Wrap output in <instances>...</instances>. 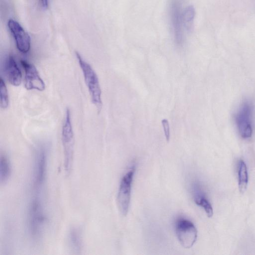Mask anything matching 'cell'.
<instances>
[{"instance_id":"cell-16","label":"cell","mask_w":255,"mask_h":255,"mask_svg":"<svg viewBox=\"0 0 255 255\" xmlns=\"http://www.w3.org/2000/svg\"><path fill=\"white\" fill-rule=\"evenodd\" d=\"M69 239L73 249L79 251L82 247V240L79 231L75 228L71 229L69 233Z\"/></svg>"},{"instance_id":"cell-4","label":"cell","mask_w":255,"mask_h":255,"mask_svg":"<svg viewBox=\"0 0 255 255\" xmlns=\"http://www.w3.org/2000/svg\"><path fill=\"white\" fill-rule=\"evenodd\" d=\"M47 167V149L44 144L39 145L35 151L33 170V189L42 192L46 179Z\"/></svg>"},{"instance_id":"cell-12","label":"cell","mask_w":255,"mask_h":255,"mask_svg":"<svg viewBox=\"0 0 255 255\" xmlns=\"http://www.w3.org/2000/svg\"><path fill=\"white\" fill-rule=\"evenodd\" d=\"M192 189L193 198L195 203L204 209L209 217H212L213 215L212 207L200 188L199 186L197 183H194Z\"/></svg>"},{"instance_id":"cell-7","label":"cell","mask_w":255,"mask_h":255,"mask_svg":"<svg viewBox=\"0 0 255 255\" xmlns=\"http://www.w3.org/2000/svg\"><path fill=\"white\" fill-rule=\"evenodd\" d=\"M175 230L180 244L185 248H191L197 238V230L190 220L181 218L176 223Z\"/></svg>"},{"instance_id":"cell-8","label":"cell","mask_w":255,"mask_h":255,"mask_svg":"<svg viewBox=\"0 0 255 255\" xmlns=\"http://www.w3.org/2000/svg\"><path fill=\"white\" fill-rule=\"evenodd\" d=\"M169 13L172 27L174 33V41L178 46L183 44V20L181 2L179 0H171Z\"/></svg>"},{"instance_id":"cell-1","label":"cell","mask_w":255,"mask_h":255,"mask_svg":"<svg viewBox=\"0 0 255 255\" xmlns=\"http://www.w3.org/2000/svg\"><path fill=\"white\" fill-rule=\"evenodd\" d=\"M28 228L31 238L39 241L42 237L46 222L41 194L34 193L28 211Z\"/></svg>"},{"instance_id":"cell-13","label":"cell","mask_w":255,"mask_h":255,"mask_svg":"<svg viewBox=\"0 0 255 255\" xmlns=\"http://www.w3.org/2000/svg\"><path fill=\"white\" fill-rule=\"evenodd\" d=\"M11 174L10 162L5 154L0 156V182L4 183L7 181Z\"/></svg>"},{"instance_id":"cell-2","label":"cell","mask_w":255,"mask_h":255,"mask_svg":"<svg viewBox=\"0 0 255 255\" xmlns=\"http://www.w3.org/2000/svg\"><path fill=\"white\" fill-rule=\"evenodd\" d=\"M75 55L82 71L91 101L99 113L102 108V91L98 77L92 66L83 58L79 53L76 51Z\"/></svg>"},{"instance_id":"cell-17","label":"cell","mask_w":255,"mask_h":255,"mask_svg":"<svg viewBox=\"0 0 255 255\" xmlns=\"http://www.w3.org/2000/svg\"><path fill=\"white\" fill-rule=\"evenodd\" d=\"M0 99L1 108L6 109L9 105V96L6 86L2 78L0 79Z\"/></svg>"},{"instance_id":"cell-15","label":"cell","mask_w":255,"mask_h":255,"mask_svg":"<svg viewBox=\"0 0 255 255\" xmlns=\"http://www.w3.org/2000/svg\"><path fill=\"white\" fill-rule=\"evenodd\" d=\"M195 14V9L192 5L187 6L183 11L182 20L183 27L188 31H190L192 29Z\"/></svg>"},{"instance_id":"cell-18","label":"cell","mask_w":255,"mask_h":255,"mask_svg":"<svg viewBox=\"0 0 255 255\" xmlns=\"http://www.w3.org/2000/svg\"><path fill=\"white\" fill-rule=\"evenodd\" d=\"M161 124L165 138L167 141H169L170 139V127L168 121L167 119H164L161 121Z\"/></svg>"},{"instance_id":"cell-6","label":"cell","mask_w":255,"mask_h":255,"mask_svg":"<svg viewBox=\"0 0 255 255\" xmlns=\"http://www.w3.org/2000/svg\"><path fill=\"white\" fill-rule=\"evenodd\" d=\"M253 107L249 101L240 106L235 116V121L241 136L244 138L251 137L253 133L252 117Z\"/></svg>"},{"instance_id":"cell-19","label":"cell","mask_w":255,"mask_h":255,"mask_svg":"<svg viewBox=\"0 0 255 255\" xmlns=\"http://www.w3.org/2000/svg\"><path fill=\"white\" fill-rule=\"evenodd\" d=\"M40 2L43 7L47 8L48 6V0H40Z\"/></svg>"},{"instance_id":"cell-10","label":"cell","mask_w":255,"mask_h":255,"mask_svg":"<svg viewBox=\"0 0 255 255\" xmlns=\"http://www.w3.org/2000/svg\"><path fill=\"white\" fill-rule=\"evenodd\" d=\"M7 25L14 38L17 49L21 53H27L30 48L29 35L18 22L12 19L8 20Z\"/></svg>"},{"instance_id":"cell-5","label":"cell","mask_w":255,"mask_h":255,"mask_svg":"<svg viewBox=\"0 0 255 255\" xmlns=\"http://www.w3.org/2000/svg\"><path fill=\"white\" fill-rule=\"evenodd\" d=\"M135 171V166L133 165L123 176L118 193L117 201L119 209L124 216L128 211L130 204L131 185Z\"/></svg>"},{"instance_id":"cell-14","label":"cell","mask_w":255,"mask_h":255,"mask_svg":"<svg viewBox=\"0 0 255 255\" xmlns=\"http://www.w3.org/2000/svg\"><path fill=\"white\" fill-rule=\"evenodd\" d=\"M239 187L241 193H244L247 187L248 174L246 165L243 160H241L239 163Z\"/></svg>"},{"instance_id":"cell-3","label":"cell","mask_w":255,"mask_h":255,"mask_svg":"<svg viewBox=\"0 0 255 255\" xmlns=\"http://www.w3.org/2000/svg\"><path fill=\"white\" fill-rule=\"evenodd\" d=\"M61 133L64 156V168L66 174H69L71 171L73 163L74 136L71 122V113L68 108L66 110Z\"/></svg>"},{"instance_id":"cell-11","label":"cell","mask_w":255,"mask_h":255,"mask_svg":"<svg viewBox=\"0 0 255 255\" xmlns=\"http://www.w3.org/2000/svg\"><path fill=\"white\" fill-rule=\"evenodd\" d=\"M3 70L10 84L14 86H18L21 84V72L12 55H8L5 58L3 63Z\"/></svg>"},{"instance_id":"cell-9","label":"cell","mask_w":255,"mask_h":255,"mask_svg":"<svg viewBox=\"0 0 255 255\" xmlns=\"http://www.w3.org/2000/svg\"><path fill=\"white\" fill-rule=\"evenodd\" d=\"M20 62L25 72V89L28 90H36L39 91L44 90L45 84L35 66L24 60H21Z\"/></svg>"}]
</instances>
